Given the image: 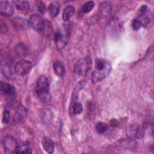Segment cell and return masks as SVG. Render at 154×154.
I'll use <instances>...</instances> for the list:
<instances>
[{
	"mask_svg": "<svg viewBox=\"0 0 154 154\" xmlns=\"http://www.w3.org/2000/svg\"><path fill=\"white\" fill-rule=\"evenodd\" d=\"M60 4L58 2H52L49 6V12L51 16L54 17L58 15L60 12Z\"/></svg>",
	"mask_w": 154,
	"mask_h": 154,
	"instance_id": "cell-13",
	"label": "cell"
},
{
	"mask_svg": "<svg viewBox=\"0 0 154 154\" xmlns=\"http://www.w3.org/2000/svg\"><path fill=\"white\" fill-rule=\"evenodd\" d=\"M31 148L27 144H19L16 153H31Z\"/></svg>",
	"mask_w": 154,
	"mask_h": 154,
	"instance_id": "cell-16",
	"label": "cell"
},
{
	"mask_svg": "<svg viewBox=\"0 0 154 154\" xmlns=\"http://www.w3.org/2000/svg\"><path fill=\"white\" fill-rule=\"evenodd\" d=\"M7 28L6 26V25L3 23L2 22H1V32L2 34H4L7 32Z\"/></svg>",
	"mask_w": 154,
	"mask_h": 154,
	"instance_id": "cell-23",
	"label": "cell"
},
{
	"mask_svg": "<svg viewBox=\"0 0 154 154\" xmlns=\"http://www.w3.org/2000/svg\"><path fill=\"white\" fill-rule=\"evenodd\" d=\"M14 12V8L10 2L7 1H1L0 2V13L2 16L9 17Z\"/></svg>",
	"mask_w": 154,
	"mask_h": 154,
	"instance_id": "cell-8",
	"label": "cell"
},
{
	"mask_svg": "<svg viewBox=\"0 0 154 154\" xmlns=\"http://www.w3.org/2000/svg\"><path fill=\"white\" fill-rule=\"evenodd\" d=\"M13 3L15 5L16 8L19 11H28L29 9V3L26 1L15 0L13 1Z\"/></svg>",
	"mask_w": 154,
	"mask_h": 154,
	"instance_id": "cell-12",
	"label": "cell"
},
{
	"mask_svg": "<svg viewBox=\"0 0 154 154\" xmlns=\"http://www.w3.org/2000/svg\"><path fill=\"white\" fill-rule=\"evenodd\" d=\"M32 64L30 61L26 60H21L18 61L14 66L15 72L19 76H25L30 72Z\"/></svg>",
	"mask_w": 154,
	"mask_h": 154,
	"instance_id": "cell-4",
	"label": "cell"
},
{
	"mask_svg": "<svg viewBox=\"0 0 154 154\" xmlns=\"http://www.w3.org/2000/svg\"><path fill=\"white\" fill-rule=\"evenodd\" d=\"M0 89L2 93L7 96H12L15 93L14 87L10 84L1 82L0 83Z\"/></svg>",
	"mask_w": 154,
	"mask_h": 154,
	"instance_id": "cell-9",
	"label": "cell"
},
{
	"mask_svg": "<svg viewBox=\"0 0 154 154\" xmlns=\"http://www.w3.org/2000/svg\"><path fill=\"white\" fill-rule=\"evenodd\" d=\"M108 128V125L103 122H97L96 125V130L100 134L106 132Z\"/></svg>",
	"mask_w": 154,
	"mask_h": 154,
	"instance_id": "cell-18",
	"label": "cell"
},
{
	"mask_svg": "<svg viewBox=\"0 0 154 154\" xmlns=\"http://www.w3.org/2000/svg\"><path fill=\"white\" fill-rule=\"evenodd\" d=\"M94 3L93 1L87 2L82 5L81 8V12L84 14L88 13L93 10V8H94Z\"/></svg>",
	"mask_w": 154,
	"mask_h": 154,
	"instance_id": "cell-17",
	"label": "cell"
},
{
	"mask_svg": "<svg viewBox=\"0 0 154 154\" xmlns=\"http://www.w3.org/2000/svg\"><path fill=\"white\" fill-rule=\"evenodd\" d=\"M83 111V107L81 103L76 102L73 104L72 106V111L74 114H79Z\"/></svg>",
	"mask_w": 154,
	"mask_h": 154,
	"instance_id": "cell-19",
	"label": "cell"
},
{
	"mask_svg": "<svg viewBox=\"0 0 154 154\" xmlns=\"http://www.w3.org/2000/svg\"><path fill=\"white\" fill-rule=\"evenodd\" d=\"M42 145L44 150L48 153H52L54 151V145L52 140L48 138L45 137L42 141Z\"/></svg>",
	"mask_w": 154,
	"mask_h": 154,
	"instance_id": "cell-10",
	"label": "cell"
},
{
	"mask_svg": "<svg viewBox=\"0 0 154 154\" xmlns=\"http://www.w3.org/2000/svg\"><path fill=\"white\" fill-rule=\"evenodd\" d=\"M111 70V64H109L107 67H106L105 69L102 70H94L92 73L91 79L92 81L94 83L99 82L101 81H102L103 79L106 78Z\"/></svg>",
	"mask_w": 154,
	"mask_h": 154,
	"instance_id": "cell-6",
	"label": "cell"
},
{
	"mask_svg": "<svg viewBox=\"0 0 154 154\" xmlns=\"http://www.w3.org/2000/svg\"><path fill=\"white\" fill-rule=\"evenodd\" d=\"M46 8L45 4L43 2H40V3L38 5V10L40 11V13L43 14L46 11Z\"/></svg>",
	"mask_w": 154,
	"mask_h": 154,
	"instance_id": "cell-22",
	"label": "cell"
},
{
	"mask_svg": "<svg viewBox=\"0 0 154 154\" xmlns=\"http://www.w3.org/2000/svg\"><path fill=\"white\" fill-rule=\"evenodd\" d=\"M75 13V8L72 5H67L64 9L62 18L64 21H68L69 19Z\"/></svg>",
	"mask_w": 154,
	"mask_h": 154,
	"instance_id": "cell-14",
	"label": "cell"
},
{
	"mask_svg": "<svg viewBox=\"0 0 154 154\" xmlns=\"http://www.w3.org/2000/svg\"><path fill=\"white\" fill-rule=\"evenodd\" d=\"M92 61L90 57H86L79 60L74 66V72L79 76H85L90 69Z\"/></svg>",
	"mask_w": 154,
	"mask_h": 154,
	"instance_id": "cell-3",
	"label": "cell"
},
{
	"mask_svg": "<svg viewBox=\"0 0 154 154\" xmlns=\"http://www.w3.org/2000/svg\"><path fill=\"white\" fill-rule=\"evenodd\" d=\"M142 26V24L140 20L137 18L134 19L132 22V27L134 30L137 31Z\"/></svg>",
	"mask_w": 154,
	"mask_h": 154,
	"instance_id": "cell-21",
	"label": "cell"
},
{
	"mask_svg": "<svg viewBox=\"0 0 154 154\" xmlns=\"http://www.w3.org/2000/svg\"><path fill=\"white\" fill-rule=\"evenodd\" d=\"M109 123H110V125L111 126H114L115 127L118 125L119 122H118L117 120H116V119H112L111 120H110Z\"/></svg>",
	"mask_w": 154,
	"mask_h": 154,
	"instance_id": "cell-24",
	"label": "cell"
},
{
	"mask_svg": "<svg viewBox=\"0 0 154 154\" xmlns=\"http://www.w3.org/2000/svg\"><path fill=\"white\" fill-rule=\"evenodd\" d=\"M53 69L55 75L58 77H63L65 74V68L60 61H56L54 63Z\"/></svg>",
	"mask_w": 154,
	"mask_h": 154,
	"instance_id": "cell-11",
	"label": "cell"
},
{
	"mask_svg": "<svg viewBox=\"0 0 154 154\" xmlns=\"http://www.w3.org/2000/svg\"><path fill=\"white\" fill-rule=\"evenodd\" d=\"M45 19H43L40 14H34L29 19V25L35 31L40 32Z\"/></svg>",
	"mask_w": 154,
	"mask_h": 154,
	"instance_id": "cell-7",
	"label": "cell"
},
{
	"mask_svg": "<svg viewBox=\"0 0 154 154\" xmlns=\"http://www.w3.org/2000/svg\"><path fill=\"white\" fill-rule=\"evenodd\" d=\"M35 91L39 99L43 103H48L51 100L49 92V82L47 77L42 75L38 78L35 86Z\"/></svg>",
	"mask_w": 154,
	"mask_h": 154,
	"instance_id": "cell-1",
	"label": "cell"
},
{
	"mask_svg": "<svg viewBox=\"0 0 154 154\" xmlns=\"http://www.w3.org/2000/svg\"><path fill=\"white\" fill-rule=\"evenodd\" d=\"M70 36V30L67 26H61L55 35V45L58 49H61L67 45Z\"/></svg>",
	"mask_w": 154,
	"mask_h": 154,
	"instance_id": "cell-2",
	"label": "cell"
},
{
	"mask_svg": "<svg viewBox=\"0 0 154 154\" xmlns=\"http://www.w3.org/2000/svg\"><path fill=\"white\" fill-rule=\"evenodd\" d=\"M52 32V25L48 20H45L44 24L40 31V32L45 36H49L51 35Z\"/></svg>",
	"mask_w": 154,
	"mask_h": 154,
	"instance_id": "cell-15",
	"label": "cell"
},
{
	"mask_svg": "<svg viewBox=\"0 0 154 154\" xmlns=\"http://www.w3.org/2000/svg\"><path fill=\"white\" fill-rule=\"evenodd\" d=\"M2 144L5 150L8 153H16L19 144L16 139L11 135H6L2 140Z\"/></svg>",
	"mask_w": 154,
	"mask_h": 154,
	"instance_id": "cell-5",
	"label": "cell"
},
{
	"mask_svg": "<svg viewBox=\"0 0 154 154\" xmlns=\"http://www.w3.org/2000/svg\"><path fill=\"white\" fill-rule=\"evenodd\" d=\"M10 112L7 109H5L2 114V123L4 124H7L8 123H9L10 121Z\"/></svg>",
	"mask_w": 154,
	"mask_h": 154,
	"instance_id": "cell-20",
	"label": "cell"
}]
</instances>
